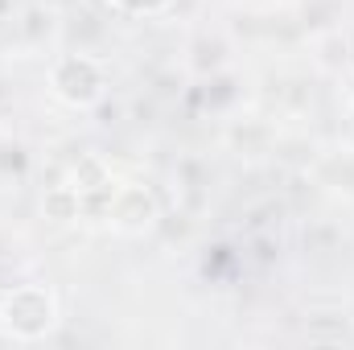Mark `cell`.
<instances>
[{"instance_id": "1", "label": "cell", "mask_w": 354, "mask_h": 350, "mask_svg": "<svg viewBox=\"0 0 354 350\" xmlns=\"http://www.w3.org/2000/svg\"><path fill=\"white\" fill-rule=\"evenodd\" d=\"M0 322L21 338H37L41 330L54 326V301H50L46 288H17L0 305Z\"/></svg>"}]
</instances>
